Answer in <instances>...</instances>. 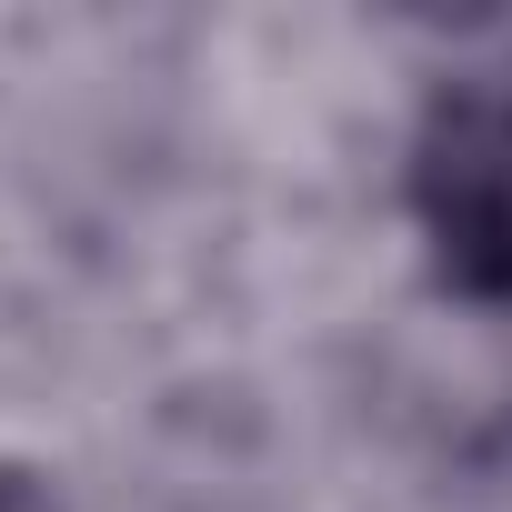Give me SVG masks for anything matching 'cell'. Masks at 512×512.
I'll return each instance as SVG.
<instances>
[{
	"instance_id": "6da1fadb",
	"label": "cell",
	"mask_w": 512,
	"mask_h": 512,
	"mask_svg": "<svg viewBox=\"0 0 512 512\" xmlns=\"http://www.w3.org/2000/svg\"><path fill=\"white\" fill-rule=\"evenodd\" d=\"M412 211L452 292L512 302V51L432 101L412 141Z\"/></svg>"
},
{
	"instance_id": "7a4b0ae2",
	"label": "cell",
	"mask_w": 512,
	"mask_h": 512,
	"mask_svg": "<svg viewBox=\"0 0 512 512\" xmlns=\"http://www.w3.org/2000/svg\"><path fill=\"white\" fill-rule=\"evenodd\" d=\"M0 512H51V492H41L31 472H11V462H0Z\"/></svg>"
}]
</instances>
